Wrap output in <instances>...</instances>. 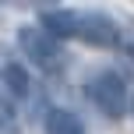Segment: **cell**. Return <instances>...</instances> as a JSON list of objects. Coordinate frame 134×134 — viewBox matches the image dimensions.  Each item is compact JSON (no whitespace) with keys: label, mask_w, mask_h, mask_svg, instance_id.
<instances>
[{"label":"cell","mask_w":134,"mask_h":134,"mask_svg":"<svg viewBox=\"0 0 134 134\" xmlns=\"http://www.w3.org/2000/svg\"><path fill=\"white\" fill-rule=\"evenodd\" d=\"M18 46H21V53H25L28 60H32L35 67H42L46 74L64 67V49H60V42H57L49 32H42L39 25L21 28V32H18Z\"/></svg>","instance_id":"cell-1"},{"label":"cell","mask_w":134,"mask_h":134,"mask_svg":"<svg viewBox=\"0 0 134 134\" xmlns=\"http://www.w3.org/2000/svg\"><path fill=\"white\" fill-rule=\"evenodd\" d=\"M88 99L102 109L106 116H120L127 109V81L116 71H102L88 81Z\"/></svg>","instance_id":"cell-2"},{"label":"cell","mask_w":134,"mask_h":134,"mask_svg":"<svg viewBox=\"0 0 134 134\" xmlns=\"http://www.w3.org/2000/svg\"><path fill=\"white\" fill-rule=\"evenodd\" d=\"M74 39H85L92 46H113L120 39V28H116L113 18L106 14H95V11H85L74 18Z\"/></svg>","instance_id":"cell-3"},{"label":"cell","mask_w":134,"mask_h":134,"mask_svg":"<svg viewBox=\"0 0 134 134\" xmlns=\"http://www.w3.org/2000/svg\"><path fill=\"white\" fill-rule=\"evenodd\" d=\"M0 85H4V92L11 95V99H25L28 92H32V81H28V71L21 67L18 60H7L0 67Z\"/></svg>","instance_id":"cell-4"},{"label":"cell","mask_w":134,"mask_h":134,"mask_svg":"<svg viewBox=\"0 0 134 134\" xmlns=\"http://www.w3.org/2000/svg\"><path fill=\"white\" fill-rule=\"evenodd\" d=\"M46 134H85V124H81L78 113L57 106L46 113Z\"/></svg>","instance_id":"cell-5"},{"label":"cell","mask_w":134,"mask_h":134,"mask_svg":"<svg viewBox=\"0 0 134 134\" xmlns=\"http://www.w3.org/2000/svg\"><path fill=\"white\" fill-rule=\"evenodd\" d=\"M0 124H4V127H11V124H14L11 113H7V106H4V99H0Z\"/></svg>","instance_id":"cell-6"},{"label":"cell","mask_w":134,"mask_h":134,"mask_svg":"<svg viewBox=\"0 0 134 134\" xmlns=\"http://www.w3.org/2000/svg\"><path fill=\"white\" fill-rule=\"evenodd\" d=\"M131 113H134V106H131Z\"/></svg>","instance_id":"cell-7"}]
</instances>
